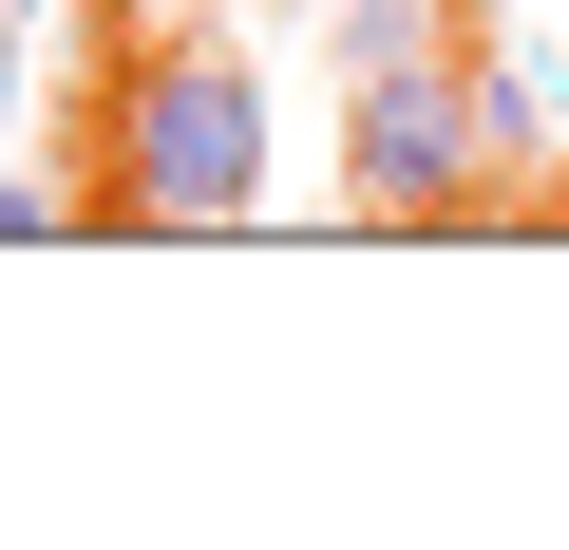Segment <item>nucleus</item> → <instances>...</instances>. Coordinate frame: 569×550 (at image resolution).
Wrapping results in <instances>:
<instances>
[{
  "mask_svg": "<svg viewBox=\"0 0 569 550\" xmlns=\"http://www.w3.org/2000/svg\"><path fill=\"white\" fill-rule=\"evenodd\" d=\"M20 20H39V0H0V96H20Z\"/></svg>",
  "mask_w": 569,
  "mask_h": 550,
  "instance_id": "5",
  "label": "nucleus"
},
{
  "mask_svg": "<svg viewBox=\"0 0 569 550\" xmlns=\"http://www.w3.org/2000/svg\"><path fill=\"white\" fill-rule=\"evenodd\" d=\"M475 152H493V77L437 39V58H361V114H342V190L380 228H437L475 209Z\"/></svg>",
  "mask_w": 569,
  "mask_h": 550,
  "instance_id": "2",
  "label": "nucleus"
},
{
  "mask_svg": "<svg viewBox=\"0 0 569 550\" xmlns=\"http://www.w3.org/2000/svg\"><path fill=\"white\" fill-rule=\"evenodd\" d=\"M493 133H569V58H493Z\"/></svg>",
  "mask_w": 569,
  "mask_h": 550,
  "instance_id": "4",
  "label": "nucleus"
},
{
  "mask_svg": "<svg viewBox=\"0 0 569 550\" xmlns=\"http://www.w3.org/2000/svg\"><path fill=\"white\" fill-rule=\"evenodd\" d=\"M266 209V96L228 39H152L114 58V114H96V228H247Z\"/></svg>",
  "mask_w": 569,
  "mask_h": 550,
  "instance_id": "1",
  "label": "nucleus"
},
{
  "mask_svg": "<svg viewBox=\"0 0 569 550\" xmlns=\"http://www.w3.org/2000/svg\"><path fill=\"white\" fill-rule=\"evenodd\" d=\"M456 0H342V58H437Z\"/></svg>",
  "mask_w": 569,
  "mask_h": 550,
  "instance_id": "3",
  "label": "nucleus"
}]
</instances>
